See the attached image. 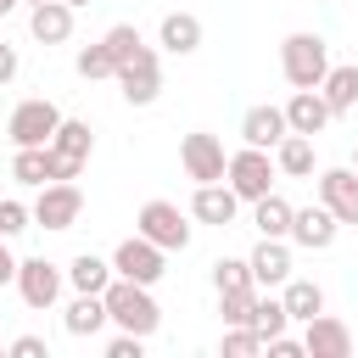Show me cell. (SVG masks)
Masks as SVG:
<instances>
[{
  "mask_svg": "<svg viewBox=\"0 0 358 358\" xmlns=\"http://www.w3.org/2000/svg\"><path fill=\"white\" fill-rule=\"evenodd\" d=\"M117 90H123V101L129 106H151L157 95H162V62H157V50L145 45L134 62H123L117 67Z\"/></svg>",
  "mask_w": 358,
  "mask_h": 358,
  "instance_id": "10",
  "label": "cell"
},
{
  "mask_svg": "<svg viewBox=\"0 0 358 358\" xmlns=\"http://www.w3.org/2000/svg\"><path fill=\"white\" fill-rule=\"evenodd\" d=\"M157 45H162L168 56H196V50H201V17H196V11H168V17L157 22Z\"/></svg>",
  "mask_w": 358,
  "mask_h": 358,
  "instance_id": "18",
  "label": "cell"
},
{
  "mask_svg": "<svg viewBox=\"0 0 358 358\" xmlns=\"http://www.w3.org/2000/svg\"><path fill=\"white\" fill-rule=\"evenodd\" d=\"M302 352L308 358H352V330L336 313H313V319H302Z\"/></svg>",
  "mask_w": 358,
  "mask_h": 358,
  "instance_id": "12",
  "label": "cell"
},
{
  "mask_svg": "<svg viewBox=\"0 0 358 358\" xmlns=\"http://www.w3.org/2000/svg\"><path fill=\"white\" fill-rule=\"evenodd\" d=\"M246 268H252V285H285L291 280V241H274V235H257V246L246 252Z\"/></svg>",
  "mask_w": 358,
  "mask_h": 358,
  "instance_id": "13",
  "label": "cell"
},
{
  "mask_svg": "<svg viewBox=\"0 0 358 358\" xmlns=\"http://www.w3.org/2000/svg\"><path fill=\"white\" fill-rule=\"evenodd\" d=\"M134 235H145V241H157L162 252H185L190 246V218L173 207V201H145L140 213H134Z\"/></svg>",
  "mask_w": 358,
  "mask_h": 358,
  "instance_id": "7",
  "label": "cell"
},
{
  "mask_svg": "<svg viewBox=\"0 0 358 358\" xmlns=\"http://www.w3.org/2000/svg\"><path fill=\"white\" fill-rule=\"evenodd\" d=\"M17 6H22V0H0V17H6V11H17Z\"/></svg>",
  "mask_w": 358,
  "mask_h": 358,
  "instance_id": "39",
  "label": "cell"
},
{
  "mask_svg": "<svg viewBox=\"0 0 358 358\" xmlns=\"http://www.w3.org/2000/svg\"><path fill=\"white\" fill-rule=\"evenodd\" d=\"M252 330L268 341V336H280V330H291V313H285V302L280 296H257L252 302Z\"/></svg>",
  "mask_w": 358,
  "mask_h": 358,
  "instance_id": "29",
  "label": "cell"
},
{
  "mask_svg": "<svg viewBox=\"0 0 358 358\" xmlns=\"http://www.w3.org/2000/svg\"><path fill=\"white\" fill-rule=\"evenodd\" d=\"M17 280V257H11V241L0 235V285H11Z\"/></svg>",
  "mask_w": 358,
  "mask_h": 358,
  "instance_id": "38",
  "label": "cell"
},
{
  "mask_svg": "<svg viewBox=\"0 0 358 358\" xmlns=\"http://www.w3.org/2000/svg\"><path fill=\"white\" fill-rule=\"evenodd\" d=\"M106 280H112V257L78 252V257L67 263V285H73V291H106Z\"/></svg>",
  "mask_w": 358,
  "mask_h": 358,
  "instance_id": "26",
  "label": "cell"
},
{
  "mask_svg": "<svg viewBox=\"0 0 358 358\" xmlns=\"http://www.w3.org/2000/svg\"><path fill=\"white\" fill-rule=\"evenodd\" d=\"M280 73H285L291 90H319V78L330 73V45H324V34H308V28L285 34V45H280Z\"/></svg>",
  "mask_w": 358,
  "mask_h": 358,
  "instance_id": "2",
  "label": "cell"
},
{
  "mask_svg": "<svg viewBox=\"0 0 358 358\" xmlns=\"http://www.w3.org/2000/svg\"><path fill=\"white\" fill-rule=\"evenodd\" d=\"M17 67H22L17 45H6V39H0V84H11V78H17Z\"/></svg>",
  "mask_w": 358,
  "mask_h": 358,
  "instance_id": "37",
  "label": "cell"
},
{
  "mask_svg": "<svg viewBox=\"0 0 358 358\" xmlns=\"http://www.w3.org/2000/svg\"><path fill=\"white\" fill-rule=\"evenodd\" d=\"M17 296L34 308V313H50L62 302V285H67V268L50 263V257H17Z\"/></svg>",
  "mask_w": 358,
  "mask_h": 358,
  "instance_id": "4",
  "label": "cell"
},
{
  "mask_svg": "<svg viewBox=\"0 0 358 358\" xmlns=\"http://www.w3.org/2000/svg\"><path fill=\"white\" fill-rule=\"evenodd\" d=\"M274 168H280V179H313V140L308 134H285L274 145Z\"/></svg>",
  "mask_w": 358,
  "mask_h": 358,
  "instance_id": "23",
  "label": "cell"
},
{
  "mask_svg": "<svg viewBox=\"0 0 358 358\" xmlns=\"http://www.w3.org/2000/svg\"><path fill=\"white\" fill-rule=\"evenodd\" d=\"M224 162H229V151H224V140H218V134H207V129H190V134L179 140V168H185L196 185H213V179H224Z\"/></svg>",
  "mask_w": 358,
  "mask_h": 358,
  "instance_id": "9",
  "label": "cell"
},
{
  "mask_svg": "<svg viewBox=\"0 0 358 358\" xmlns=\"http://www.w3.org/2000/svg\"><path fill=\"white\" fill-rule=\"evenodd\" d=\"M285 134H291V129H285V106H268V101H263V106H252V112L241 117V140H246V145L274 151Z\"/></svg>",
  "mask_w": 358,
  "mask_h": 358,
  "instance_id": "20",
  "label": "cell"
},
{
  "mask_svg": "<svg viewBox=\"0 0 358 358\" xmlns=\"http://www.w3.org/2000/svg\"><path fill=\"white\" fill-rule=\"evenodd\" d=\"M50 151H62V157H73V162H90V151H95L90 123H84V117H62L56 134H50Z\"/></svg>",
  "mask_w": 358,
  "mask_h": 358,
  "instance_id": "24",
  "label": "cell"
},
{
  "mask_svg": "<svg viewBox=\"0 0 358 358\" xmlns=\"http://www.w3.org/2000/svg\"><path fill=\"white\" fill-rule=\"evenodd\" d=\"M106 358H145V336H134V330H117V336L106 341Z\"/></svg>",
  "mask_w": 358,
  "mask_h": 358,
  "instance_id": "35",
  "label": "cell"
},
{
  "mask_svg": "<svg viewBox=\"0 0 358 358\" xmlns=\"http://www.w3.org/2000/svg\"><path fill=\"white\" fill-rule=\"evenodd\" d=\"M274 179H280V168H274V151H263V145H241V151H229V162H224V185H229L241 201L268 196Z\"/></svg>",
  "mask_w": 358,
  "mask_h": 358,
  "instance_id": "3",
  "label": "cell"
},
{
  "mask_svg": "<svg viewBox=\"0 0 358 358\" xmlns=\"http://www.w3.org/2000/svg\"><path fill=\"white\" fill-rule=\"evenodd\" d=\"M352 173H358V151H352Z\"/></svg>",
  "mask_w": 358,
  "mask_h": 358,
  "instance_id": "41",
  "label": "cell"
},
{
  "mask_svg": "<svg viewBox=\"0 0 358 358\" xmlns=\"http://www.w3.org/2000/svg\"><path fill=\"white\" fill-rule=\"evenodd\" d=\"M11 179L39 190V185L50 179V168H45V145H17V151H11Z\"/></svg>",
  "mask_w": 358,
  "mask_h": 358,
  "instance_id": "27",
  "label": "cell"
},
{
  "mask_svg": "<svg viewBox=\"0 0 358 358\" xmlns=\"http://www.w3.org/2000/svg\"><path fill=\"white\" fill-rule=\"evenodd\" d=\"M101 45H106V56H112L117 67H123V62H134V56L145 50V39H140V28H134V22H117V28H106V34H101Z\"/></svg>",
  "mask_w": 358,
  "mask_h": 358,
  "instance_id": "28",
  "label": "cell"
},
{
  "mask_svg": "<svg viewBox=\"0 0 358 358\" xmlns=\"http://www.w3.org/2000/svg\"><path fill=\"white\" fill-rule=\"evenodd\" d=\"M252 302H257V285H246V291H218L224 324H252Z\"/></svg>",
  "mask_w": 358,
  "mask_h": 358,
  "instance_id": "32",
  "label": "cell"
},
{
  "mask_svg": "<svg viewBox=\"0 0 358 358\" xmlns=\"http://www.w3.org/2000/svg\"><path fill=\"white\" fill-rule=\"evenodd\" d=\"M112 319H106V302H101V291H73V302L62 308V330L67 336H101Z\"/></svg>",
  "mask_w": 358,
  "mask_h": 358,
  "instance_id": "16",
  "label": "cell"
},
{
  "mask_svg": "<svg viewBox=\"0 0 358 358\" xmlns=\"http://www.w3.org/2000/svg\"><path fill=\"white\" fill-rule=\"evenodd\" d=\"M336 229H341V224H336V213H330L324 201H319V207H291V235H285V241L302 246V252H330V246H336Z\"/></svg>",
  "mask_w": 358,
  "mask_h": 358,
  "instance_id": "11",
  "label": "cell"
},
{
  "mask_svg": "<svg viewBox=\"0 0 358 358\" xmlns=\"http://www.w3.org/2000/svg\"><path fill=\"white\" fill-rule=\"evenodd\" d=\"M28 213H34L39 229H56V235H62V229H73V224L84 218V190H78L73 179H45V185H39V201H34Z\"/></svg>",
  "mask_w": 358,
  "mask_h": 358,
  "instance_id": "6",
  "label": "cell"
},
{
  "mask_svg": "<svg viewBox=\"0 0 358 358\" xmlns=\"http://www.w3.org/2000/svg\"><path fill=\"white\" fill-rule=\"evenodd\" d=\"M112 274H123V280H134V285H157V280L168 274V252H162L157 241H145V235H129V241L112 252Z\"/></svg>",
  "mask_w": 358,
  "mask_h": 358,
  "instance_id": "8",
  "label": "cell"
},
{
  "mask_svg": "<svg viewBox=\"0 0 358 358\" xmlns=\"http://www.w3.org/2000/svg\"><path fill=\"white\" fill-rule=\"evenodd\" d=\"M235 213H241V196H235L224 179H213V185H196V196H190V218H196V224L229 229V224H235Z\"/></svg>",
  "mask_w": 358,
  "mask_h": 358,
  "instance_id": "14",
  "label": "cell"
},
{
  "mask_svg": "<svg viewBox=\"0 0 358 358\" xmlns=\"http://www.w3.org/2000/svg\"><path fill=\"white\" fill-rule=\"evenodd\" d=\"M67 6H73V11H78V6H90V0H67Z\"/></svg>",
  "mask_w": 358,
  "mask_h": 358,
  "instance_id": "40",
  "label": "cell"
},
{
  "mask_svg": "<svg viewBox=\"0 0 358 358\" xmlns=\"http://www.w3.org/2000/svg\"><path fill=\"white\" fill-rule=\"evenodd\" d=\"M28 34L39 45H67L73 39V6L67 0H39L28 6Z\"/></svg>",
  "mask_w": 358,
  "mask_h": 358,
  "instance_id": "17",
  "label": "cell"
},
{
  "mask_svg": "<svg viewBox=\"0 0 358 358\" xmlns=\"http://www.w3.org/2000/svg\"><path fill=\"white\" fill-rule=\"evenodd\" d=\"M22 229H34V213H28V201L6 196V201H0V235H6V241H17Z\"/></svg>",
  "mask_w": 358,
  "mask_h": 358,
  "instance_id": "34",
  "label": "cell"
},
{
  "mask_svg": "<svg viewBox=\"0 0 358 358\" xmlns=\"http://www.w3.org/2000/svg\"><path fill=\"white\" fill-rule=\"evenodd\" d=\"M101 302H106V319H112L117 330H134V336H145V341H151L157 324H162V308H157L151 285H134V280H123V274L106 280Z\"/></svg>",
  "mask_w": 358,
  "mask_h": 358,
  "instance_id": "1",
  "label": "cell"
},
{
  "mask_svg": "<svg viewBox=\"0 0 358 358\" xmlns=\"http://www.w3.org/2000/svg\"><path fill=\"white\" fill-rule=\"evenodd\" d=\"M319 95H324L330 117L352 112V106H358V62H330V73L319 78Z\"/></svg>",
  "mask_w": 358,
  "mask_h": 358,
  "instance_id": "21",
  "label": "cell"
},
{
  "mask_svg": "<svg viewBox=\"0 0 358 358\" xmlns=\"http://www.w3.org/2000/svg\"><path fill=\"white\" fill-rule=\"evenodd\" d=\"M246 285H252L246 257H218L213 263V291H246Z\"/></svg>",
  "mask_w": 358,
  "mask_h": 358,
  "instance_id": "31",
  "label": "cell"
},
{
  "mask_svg": "<svg viewBox=\"0 0 358 358\" xmlns=\"http://www.w3.org/2000/svg\"><path fill=\"white\" fill-rule=\"evenodd\" d=\"M324 123H330L324 95H319V90H291V101H285V129L313 140V134H324Z\"/></svg>",
  "mask_w": 358,
  "mask_h": 358,
  "instance_id": "19",
  "label": "cell"
},
{
  "mask_svg": "<svg viewBox=\"0 0 358 358\" xmlns=\"http://www.w3.org/2000/svg\"><path fill=\"white\" fill-rule=\"evenodd\" d=\"M22 6H39V0H22Z\"/></svg>",
  "mask_w": 358,
  "mask_h": 358,
  "instance_id": "42",
  "label": "cell"
},
{
  "mask_svg": "<svg viewBox=\"0 0 358 358\" xmlns=\"http://www.w3.org/2000/svg\"><path fill=\"white\" fill-rule=\"evenodd\" d=\"M56 123H62V106L45 101V95H28V101L11 106V117H6V140H11V145H50Z\"/></svg>",
  "mask_w": 358,
  "mask_h": 358,
  "instance_id": "5",
  "label": "cell"
},
{
  "mask_svg": "<svg viewBox=\"0 0 358 358\" xmlns=\"http://www.w3.org/2000/svg\"><path fill=\"white\" fill-rule=\"evenodd\" d=\"M280 302H285V313H291V324H302V319H313V313H324V285L319 280H285L280 285Z\"/></svg>",
  "mask_w": 358,
  "mask_h": 358,
  "instance_id": "22",
  "label": "cell"
},
{
  "mask_svg": "<svg viewBox=\"0 0 358 358\" xmlns=\"http://www.w3.org/2000/svg\"><path fill=\"white\" fill-rule=\"evenodd\" d=\"M319 201L336 213V224H358V173L352 168H319Z\"/></svg>",
  "mask_w": 358,
  "mask_h": 358,
  "instance_id": "15",
  "label": "cell"
},
{
  "mask_svg": "<svg viewBox=\"0 0 358 358\" xmlns=\"http://www.w3.org/2000/svg\"><path fill=\"white\" fill-rule=\"evenodd\" d=\"M73 67H78V78H90V84H95V78H117V62L106 56V45H101V39H95V45H84V50L73 56Z\"/></svg>",
  "mask_w": 358,
  "mask_h": 358,
  "instance_id": "30",
  "label": "cell"
},
{
  "mask_svg": "<svg viewBox=\"0 0 358 358\" xmlns=\"http://www.w3.org/2000/svg\"><path fill=\"white\" fill-rule=\"evenodd\" d=\"M11 358H50V347H45V336H17L11 347H6Z\"/></svg>",
  "mask_w": 358,
  "mask_h": 358,
  "instance_id": "36",
  "label": "cell"
},
{
  "mask_svg": "<svg viewBox=\"0 0 358 358\" xmlns=\"http://www.w3.org/2000/svg\"><path fill=\"white\" fill-rule=\"evenodd\" d=\"M218 352H224V358H252V352H263V336H257L252 324H229L224 341H218Z\"/></svg>",
  "mask_w": 358,
  "mask_h": 358,
  "instance_id": "33",
  "label": "cell"
},
{
  "mask_svg": "<svg viewBox=\"0 0 358 358\" xmlns=\"http://www.w3.org/2000/svg\"><path fill=\"white\" fill-rule=\"evenodd\" d=\"M252 224H257V235H274V241H285L291 235V201L285 196H257L252 201Z\"/></svg>",
  "mask_w": 358,
  "mask_h": 358,
  "instance_id": "25",
  "label": "cell"
}]
</instances>
